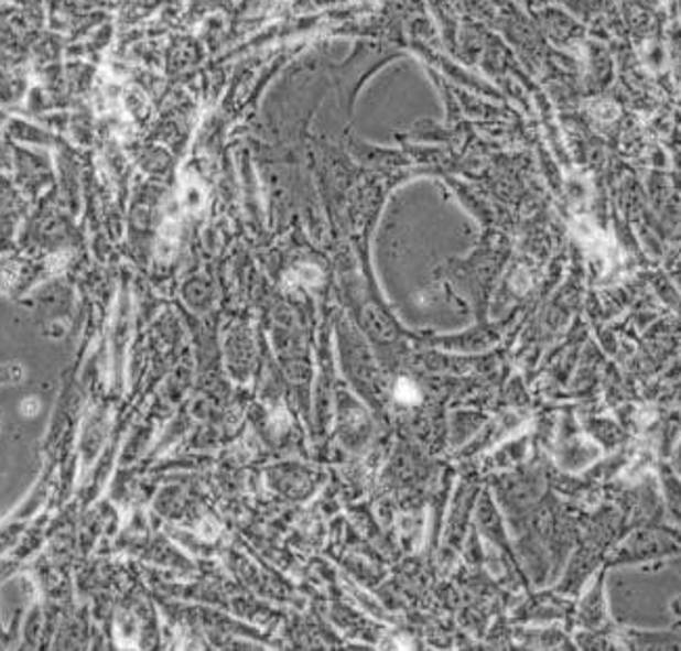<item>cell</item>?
Wrapping results in <instances>:
<instances>
[{
    "instance_id": "1",
    "label": "cell",
    "mask_w": 681,
    "mask_h": 651,
    "mask_svg": "<svg viewBox=\"0 0 681 651\" xmlns=\"http://www.w3.org/2000/svg\"><path fill=\"white\" fill-rule=\"evenodd\" d=\"M667 555H681V546L671 534L659 530H638L623 545L618 546L615 564H641Z\"/></svg>"
},
{
    "instance_id": "2",
    "label": "cell",
    "mask_w": 681,
    "mask_h": 651,
    "mask_svg": "<svg viewBox=\"0 0 681 651\" xmlns=\"http://www.w3.org/2000/svg\"><path fill=\"white\" fill-rule=\"evenodd\" d=\"M625 639L639 650H681V632L678 630H629Z\"/></svg>"
},
{
    "instance_id": "3",
    "label": "cell",
    "mask_w": 681,
    "mask_h": 651,
    "mask_svg": "<svg viewBox=\"0 0 681 651\" xmlns=\"http://www.w3.org/2000/svg\"><path fill=\"white\" fill-rule=\"evenodd\" d=\"M662 484H664V492H667V507L671 509V513L681 520V480L675 476L673 469H662Z\"/></svg>"
},
{
    "instance_id": "4",
    "label": "cell",
    "mask_w": 681,
    "mask_h": 651,
    "mask_svg": "<svg viewBox=\"0 0 681 651\" xmlns=\"http://www.w3.org/2000/svg\"><path fill=\"white\" fill-rule=\"evenodd\" d=\"M397 397L403 400V402H415V400L420 399L418 388H415L413 383H409V381H401V383H399V388H397Z\"/></svg>"
},
{
    "instance_id": "5",
    "label": "cell",
    "mask_w": 681,
    "mask_h": 651,
    "mask_svg": "<svg viewBox=\"0 0 681 651\" xmlns=\"http://www.w3.org/2000/svg\"><path fill=\"white\" fill-rule=\"evenodd\" d=\"M678 469H680V474H681V451L680 453H678Z\"/></svg>"
},
{
    "instance_id": "6",
    "label": "cell",
    "mask_w": 681,
    "mask_h": 651,
    "mask_svg": "<svg viewBox=\"0 0 681 651\" xmlns=\"http://www.w3.org/2000/svg\"><path fill=\"white\" fill-rule=\"evenodd\" d=\"M681 609V608H680Z\"/></svg>"
}]
</instances>
